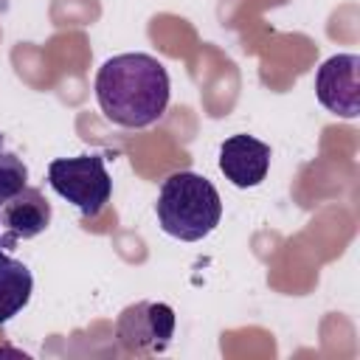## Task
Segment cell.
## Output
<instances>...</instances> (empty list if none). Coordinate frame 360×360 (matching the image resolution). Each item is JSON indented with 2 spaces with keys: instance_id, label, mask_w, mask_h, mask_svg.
Wrapping results in <instances>:
<instances>
[{
  "instance_id": "6da1fadb",
  "label": "cell",
  "mask_w": 360,
  "mask_h": 360,
  "mask_svg": "<svg viewBox=\"0 0 360 360\" xmlns=\"http://www.w3.org/2000/svg\"><path fill=\"white\" fill-rule=\"evenodd\" d=\"M96 101L101 112L127 129H143L163 118L169 107V70L149 53L110 56L96 73Z\"/></svg>"
},
{
  "instance_id": "277c9868",
  "label": "cell",
  "mask_w": 360,
  "mask_h": 360,
  "mask_svg": "<svg viewBox=\"0 0 360 360\" xmlns=\"http://www.w3.org/2000/svg\"><path fill=\"white\" fill-rule=\"evenodd\" d=\"M174 309L163 301H135L115 321L118 343L132 354H155L172 343Z\"/></svg>"
},
{
  "instance_id": "5b68a950",
  "label": "cell",
  "mask_w": 360,
  "mask_h": 360,
  "mask_svg": "<svg viewBox=\"0 0 360 360\" xmlns=\"http://www.w3.org/2000/svg\"><path fill=\"white\" fill-rule=\"evenodd\" d=\"M315 96L321 107L340 118L360 115V56L335 53L315 73Z\"/></svg>"
},
{
  "instance_id": "30bf717a",
  "label": "cell",
  "mask_w": 360,
  "mask_h": 360,
  "mask_svg": "<svg viewBox=\"0 0 360 360\" xmlns=\"http://www.w3.org/2000/svg\"><path fill=\"white\" fill-rule=\"evenodd\" d=\"M0 146H3V135H0Z\"/></svg>"
},
{
  "instance_id": "3957f363",
  "label": "cell",
  "mask_w": 360,
  "mask_h": 360,
  "mask_svg": "<svg viewBox=\"0 0 360 360\" xmlns=\"http://www.w3.org/2000/svg\"><path fill=\"white\" fill-rule=\"evenodd\" d=\"M48 183L62 200L76 205L84 219L98 217L112 194V177L104 166V158L96 152L51 160Z\"/></svg>"
},
{
  "instance_id": "8fae6325",
  "label": "cell",
  "mask_w": 360,
  "mask_h": 360,
  "mask_svg": "<svg viewBox=\"0 0 360 360\" xmlns=\"http://www.w3.org/2000/svg\"><path fill=\"white\" fill-rule=\"evenodd\" d=\"M0 253H3V242H0Z\"/></svg>"
},
{
  "instance_id": "9c48e42d",
  "label": "cell",
  "mask_w": 360,
  "mask_h": 360,
  "mask_svg": "<svg viewBox=\"0 0 360 360\" xmlns=\"http://www.w3.org/2000/svg\"><path fill=\"white\" fill-rule=\"evenodd\" d=\"M28 186V166L14 152L0 149V205Z\"/></svg>"
},
{
  "instance_id": "7a4b0ae2",
  "label": "cell",
  "mask_w": 360,
  "mask_h": 360,
  "mask_svg": "<svg viewBox=\"0 0 360 360\" xmlns=\"http://www.w3.org/2000/svg\"><path fill=\"white\" fill-rule=\"evenodd\" d=\"M155 214L163 233L180 242H200L219 225L222 200L208 177L197 172H174L160 183Z\"/></svg>"
},
{
  "instance_id": "52a82bcc",
  "label": "cell",
  "mask_w": 360,
  "mask_h": 360,
  "mask_svg": "<svg viewBox=\"0 0 360 360\" xmlns=\"http://www.w3.org/2000/svg\"><path fill=\"white\" fill-rule=\"evenodd\" d=\"M51 225V202L42 197L39 188L25 186L20 194L0 205V228H3V248H11L20 239H34Z\"/></svg>"
},
{
  "instance_id": "8992f818",
  "label": "cell",
  "mask_w": 360,
  "mask_h": 360,
  "mask_svg": "<svg viewBox=\"0 0 360 360\" xmlns=\"http://www.w3.org/2000/svg\"><path fill=\"white\" fill-rule=\"evenodd\" d=\"M270 146L248 132L231 135L219 146V172L236 188H253L267 177Z\"/></svg>"
},
{
  "instance_id": "ba28073f",
  "label": "cell",
  "mask_w": 360,
  "mask_h": 360,
  "mask_svg": "<svg viewBox=\"0 0 360 360\" xmlns=\"http://www.w3.org/2000/svg\"><path fill=\"white\" fill-rule=\"evenodd\" d=\"M31 292H34L31 270L20 259L3 250L0 253V326L8 323L20 309H25V304L31 301Z\"/></svg>"
}]
</instances>
